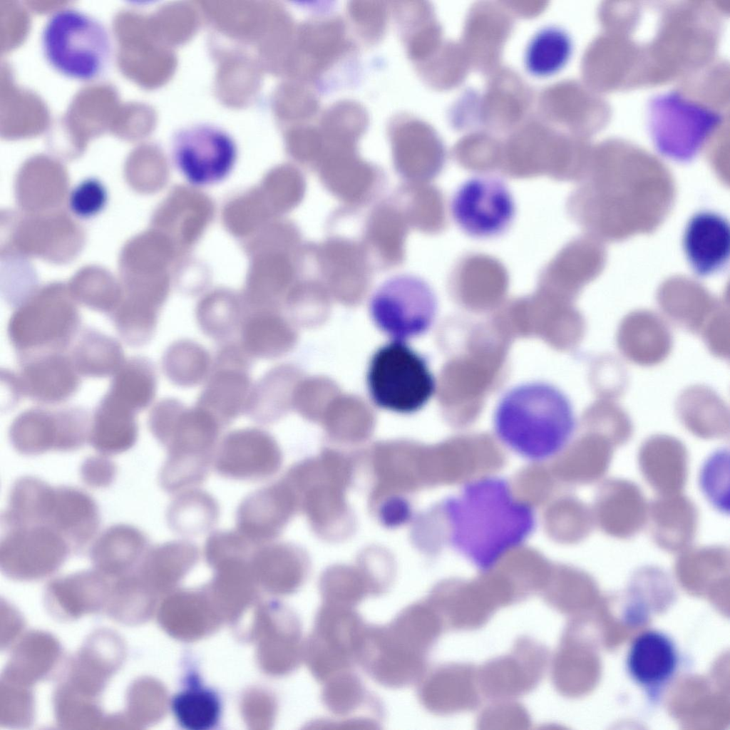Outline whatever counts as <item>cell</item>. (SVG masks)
Masks as SVG:
<instances>
[{
  "label": "cell",
  "mask_w": 730,
  "mask_h": 730,
  "mask_svg": "<svg viewBox=\"0 0 730 730\" xmlns=\"http://www.w3.org/2000/svg\"><path fill=\"white\" fill-rule=\"evenodd\" d=\"M53 490L54 488L34 477L18 480L12 487L4 515L6 527L43 525Z\"/></svg>",
  "instance_id": "f1b7e54d"
},
{
  "label": "cell",
  "mask_w": 730,
  "mask_h": 730,
  "mask_svg": "<svg viewBox=\"0 0 730 730\" xmlns=\"http://www.w3.org/2000/svg\"><path fill=\"white\" fill-rule=\"evenodd\" d=\"M446 510L455 549L480 567L488 568L523 543L535 515L503 480L473 482L449 499Z\"/></svg>",
  "instance_id": "6da1fadb"
},
{
  "label": "cell",
  "mask_w": 730,
  "mask_h": 730,
  "mask_svg": "<svg viewBox=\"0 0 730 730\" xmlns=\"http://www.w3.org/2000/svg\"><path fill=\"white\" fill-rule=\"evenodd\" d=\"M220 297L212 295L203 299L196 309L195 319L205 335L227 342L240 331L246 315L238 303Z\"/></svg>",
  "instance_id": "836d02e7"
},
{
  "label": "cell",
  "mask_w": 730,
  "mask_h": 730,
  "mask_svg": "<svg viewBox=\"0 0 730 730\" xmlns=\"http://www.w3.org/2000/svg\"><path fill=\"white\" fill-rule=\"evenodd\" d=\"M678 664V654L667 634L649 630L638 635L632 643L627 658L628 672L644 688H658L672 678Z\"/></svg>",
  "instance_id": "ffe728a7"
},
{
  "label": "cell",
  "mask_w": 730,
  "mask_h": 730,
  "mask_svg": "<svg viewBox=\"0 0 730 730\" xmlns=\"http://www.w3.org/2000/svg\"><path fill=\"white\" fill-rule=\"evenodd\" d=\"M42 52L57 73L88 82L107 70L113 54L110 34L98 19L73 8L54 11L41 36Z\"/></svg>",
  "instance_id": "277c9868"
},
{
  "label": "cell",
  "mask_w": 730,
  "mask_h": 730,
  "mask_svg": "<svg viewBox=\"0 0 730 730\" xmlns=\"http://www.w3.org/2000/svg\"><path fill=\"white\" fill-rule=\"evenodd\" d=\"M240 334V344L252 359L281 357L292 349L297 339L290 322L269 309H259L246 315Z\"/></svg>",
  "instance_id": "7402d4cb"
},
{
  "label": "cell",
  "mask_w": 730,
  "mask_h": 730,
  "mask_svg": "<svg viewBox=\"0 0 730 730\" xmlns=\"http://www.w3.org/2000/svg\"><path fill=\"white\" fill-rule=\"evenodd\" d=\"M499 440L521 457L544 461L560 453L576 429V417L567 395L556 386L534 381L505 392L493 416Z\"/></svg>",
  "instance_id": "7a4b0ae2"
},
{
  "label": "cell",
  "mask_w": 730,
  "mask_h": 730,
  "mask_svg": "<svg viewBox=\"0 0 730 730\" xmlns=\"http://www.w3.org/2000/svg\"><path fill=\"white\" fill-rule=\"evenodd\" d=\"M136 413L108 394L103 396L91 418L88 441L108 456L132 448L138 436Z\"/></svg>",
  "instance_id": "44dd1931"
},
{
  "label": "cell",
  "mask_w": 730,
  "mask_h": 730,
  "mask_svg": "<svg viewBox=\"0 0 730 730\" xmlns=\"http://www.w3.org/2000/svg\"><path fill=\"white\" fill-rule=\"evenodd\" d=\"M9 529L0 546L1 562L9 570H52L72 550L61 534L46 525H22Z\"/></svg>",
  "instance_id": "2e32d148"
},
{
  "label": "cell",
  "mask_w": 730,
  "mask_h": 730,
  "mask_svg": "<svg viewBox=\"0 0 730 730\" xmlns=\"http://www.w3.org/2000/svg\"><path fill=\"white\" fill-rule=\"evenodd\" d=\"M108 201L106 187L99 180L86 178L73 187L69 196L72 212L81 218H90L100 213Z\"/></svg>",
  "instance_id": "d590c367"
},
{
  "label": "cell",
  "mask_w": 730,
  "mask_h": 730,
  "mask_svg": "<svg viewBox=\"0 0 730 730\" xmlns=\"http://www.w3.org/2000/svg\"><path fill=\"white\" fill-rule=\"evenodd\" d=\"M172 709L178 723L190 730H206L219 721L221 705L218 696L211 690L191 687L176 694Z\"/></svg>",
  "instance_id": "d6a6232c"
},
{
  "label": "cell",
  "mask_w": 730,
  "mask_h": 730,
  "mask_svg": "<svg viewBox=\"0 0 730 730\" xmlns=\"http://www.w3.org/2000/svg\"><path fill=\"white\" fill-rule=\"evenodd\" d=\"M572 48V40L565 31L556 26L545 27L533 36L527 47L526 67L535 75L552 74L566 63Z\"/></svg>",
  "instance_id": "1f68e13d"
},
{
  "label": "cell",
  "mask_w": 730,
  "mask_h": 730,
  "mask_svg": "<svg viewBox=\"0 0 730 730\" xmlns=\"http://www.w3.org/2000/svg\"><path fill=\"white\" fill-rule=\"evenodd\" d=\"M452 218L466 235L476 239L498 237L515 216L514 197L498 177L479 175L462 182L451 197Z\"/></svg>",
  "instance_id": "30bf717a"
},
{
  "label": "cell",
  "mask_w": 730,
  "mask_h": 730,
  "mask_svg": "<svg viewBox=\"0 0 730 730\" xmlns=\"http://www.w3.org/2000/svg\"><path fill=\"white\" fill-rule=\"evenodd\" d=\"M158 378L153 362L145 356H134L113 375L106 393L135 413L153 402Z\"/></svg>",
  "instance_id": "4316f807"
},
{
  "label": "cell",
  "mask_w": 730,
  "mask_h": 730,
  "mask_svg": "<svg viewBox=\"0 0 730 730\" xmlns=\"http://www.w3.org/2000/svg\"><path fill=\"white\" fill-rule=\"evenodd\" d=\"M282 461L281 449L267 431L248 427L229 432L214 459L217 473L226 478L257 481L274 475Z\"/></svg>",
  "instance_id": "4fadbf2b"
},
{
  "label": "cell",
  "mask_w": 730,
  "mask_h": 730,
  "mask_svg": "<svg viewBox=\"0 0 730 730\" xmlns=\"http://www.w3.org/2000/svg\"><path fill=\"white\" fill-rule=\"evenodd\" d=\"M212 366L209 351L188 339L170 344L161 359L164 375L173 384L182 388L196 386L207 379Z\"/></svg>",
  "instance_id": "83f0119b"
},
{
  "label": "cell",
  "mask_w": 730,
  "mask_h": 730,
  "mask_svg": "<svg viewBox=\"0 0 730 730\" xmlns=\"http://www.w3.org/2000/svg\"><path fill=\"white\" fill-rule=\"evenodd\" d=\"M107 456H93L82 464L81 475L83 483L90 487L101 488L108 486L116 475V466Z\"/></svg>",
  "instance_id": "74e56055"
},
{
  "label": "cell",
  "mask_w": 730,
  "mask_h": 730,
  "mask_svg": "<svg viewBox=\"0 0 730 730\" xmlns=\"http://www.w3.org/2000/svg\"><path fill=\"white\" fill-rule=\"evenodd\" d=\"M294 506V493L286 480L259 488L239 505L236 530L256 546L266 544L281 533Z\"/></svg>",
  "instance_id": "9a60e30c"
},
{
  "label": "cell",
  "mask_w": 730,
  "mask_h": 730,
  "mask_svg": "<svg viewBox=\"0 0 730 730\" xmlns=\"http://www.w3.org/2000/svg\"><path fill=\"white\" fill-rule=\"evenodd\" d=\"M370 308L384 331L394 337L408 338L430 328L436 317L437 300L426 281L403 274L379 286L371 297Z\"/></svg>",
  "instance_id": "ba28073f"
},
{
  "label": "cell",
  "mask_w": 730,
  "mask_h": 730,
  "mask_svg": "<svg viewBox=\"0 0 730 730\" xmlns=\"http://www.w3.org/2000/svg\"><path fill=\"white\" fill-rule=\"evenodd\" d=\"M77 309L61 297L43 295L22 306L10 317L7 334L20 359L26 356L65 352L81 331Z\"/></svg>",
  "instance_id": "52a82bcc"
},
{
  "label": "cell",
  "mask_w": 730,
  "mask_h": 730,
  "mask_svg": "<svg viewBox=\"0 0 730 730\" xmlns=\"http://www.w3.org/2000/svg\"><path fill=\"white\" fill-rule=\"evenodd\" d=\"M148 550V540L142 531L128 525H115L96 540L91 553L97 565L114 569L132 565Z\"/></svg>",
  "instance_id": "f546056e"
},
{
  "label": "cell",
  "mask_w": 730,
  "mask_h": 730,
  "mask_svg": "<svg viewBox=\"0 0 730 730\" xmlns=\"http://www.w3.org/2000/svg\"><path fill=\"white\" fill-rule=\"evenodd\" d=\"M367 384L378 406L401 413L422 408L436 388L427 361L401 341L385 344L373 355Z\"/></svg>",
  "instance_id": "8992f818"
},
{
  "label": "cell",
  "mask_w": 730,
  "mask_h": 730,
  "mask_svg": "<svg viewBox=\"0 0 730 730\" xmlns=\"http://www.w3.org/2000/svg\"><path fill=\"white\" fill-rule=\"evenodd\" d=\"M346 13L354 33L363 43L374 46L383 39L391 16L389 3L351 1Z\"/></svg>",
  "instance_id": "e575fe53"
},
{
  "label": "cell",
  "mask_w": 730,
  "mask_h": 730,
  "mask_svg": "<svg viewBox=\"0 0 730 730\" xmlns=\"http://www.w3.org/2000/svg\"><path fill=\"white\" fill-rule=\"evenodd\" d=\"M15 378L23 396L42 406L56 405L78 391L81 376L69 354L50 352L18 359Z\"/></svg>",
  "instance_id": "5bb4252c"
},
{
  "label": "cell",
  "mask_w": 730,
  "mask_h": 730,
  "mask_svg": "<svg viewBox=\"0 0 730 730\" xmlns=\"http://www.w3.org/2000/svg\"><path fill=\"white\" fill-rule=\"evenodd\" d=\"M218 515V504L210 495L189 490H184L172 502L167 518L174 531L185 535H197L210 530Z\"/></svg>",
  "instance_id": "4dcf8cb0"
},
{
  "label": "cell",
  "mask_w": 730,
  "mask_h": 730,
  "mask_svg": "<svg viewBox=\"0 0 730 730\" xmlns=\"http://www.w3.org/2000/svg\"><path fill=\"white\" fill-rule=\"evenodd\" d=\"M172 158L176 168L191 185H217L231 174L237 158V145L226 131L214 125L199 123L178 131L173 139Z\"/></svg>",
  "instance_id": "8fae6325"
},
{
  "label": "cell",
  "mask_w": 730,
  "mask_h": 730,
  "mask_svg": "<svg viewBox=\"0 0 730 730\" xmlns=\"http://www.w3.org/2000/svg\"><path fill=\"white\" fill-rule=\"evenodd\" d=\"M387 134L396 163L413 168L428 162L436 143L428 126L413 115L399 113L387 125Z\"/></svg>",
  "instance_id": "484cf974"
},
{
  "label": "cell",
  "mask_w": 730,
  "mask_h": 730,
  "mask_svg": "<svg viewBox=\"0 0 730 730\" xmlns=\"http://www.w3.org/2000/svg\"><path fill=\"white\" fill-rule=\"evenodd\" d=\"M255 546L237 530L235 531H217L207 539L204 553L209 562L220 563L232 557H241L246 553H252L251 548Z\"/></svg>",
  "instance_id": "8d00e7d4"
},
{
  "label": "cell",
  "mask_w": 730,
  "mask_h": 730,
  "mask_svg": "<svg viewBox=\"0 0 730 730\" xmlns=\"http://www.w3.org/2000/svg\"><path fill=\"white\" fill-rule=\"evenodd\" d=\"M91 418L80 406H35L14 419L9 438L13 447L24 455L75 451L88 441Z\"/></svg>",
  "instance_id": "9c48e42d"
},
{
  "label": "cell",
  "mask_w": 730,
  "mask_h": 730,
  "mask_svg": "<svg viewBox=\"0 0 730 730\" xmlns=\"http://www.w3.org/2000/svg\"><path fill=\"white\" fill-rule=\"evenodd\" d=\"M148 425L168 452L160 473L164 483L181 489L206 478L223 428L211 413L197 406L187 407L177 399L165 398L150 410Z\"/></svg>",
  "instance_id": "3957f363"
},
{
  "label": "cell",
  "mask_w": 730,
  "mask_h": 730,
  "mask_svg": "<svg viewBox=\"0 0 730 730\" xmlns=\"http://www.w3.org/2000/svg\"><path fill=\"white\" fill-rule=\"evenodd\" d=\"M252 358L240 343L227 341L216 354L206 384L195 406L225 427L245 413L252 384Z\"/></svg>",
  "instance_id": "7c38bea8"
},
{
  "label": "cell",
  "mask_w": 730,
  "mask_h": 730,
  "mask_svg": "<svg viewBox=\"0 0 730 730\" xmlns=\"http://www.w3.org/2000/svg\"><path fill=\"white\" fill-rule=\"evenodd\" d=\"M647 115L655 148L677 162L694 158L722 121L718 110L677 91L654 96Z\"/></svg>",
  "instance_id": "5b68a950"
},
{
  "label": "cell",
  "mask_w": 730,
  "mask_h": 730,
  "mask_svg": "<svg viewBox=\"0 0 730 730\" xmlns=\"http://www.w3.org/2000/svg\"><path fill=\"white\" fill-rule=\"evenodd\" d=\"M682 246L687 260L699 276L721 270L730 253V228L727 220L711 211L694 214L684 229Z\"/></svg>",
  "instance_id": "e0dca14e"
},
{
  "label": "cell",
  "mask_w": 730,
  "mask_h": 730,
  "mask_svg": "<svg viewBox=\"0 0 730 730\" xmlns=\"http://www.w3.org/2000/svg\"><path fill=\"white\" fill-rule=\"evenodd\" d=\"M297 376V370L288 364L271 368L252 385L245 413L261 424L279 421L292 406Z\"/></svg>",
  "instance_id": "603a6c76"
},
{
  "label": "cell",
  "mask_w": 730,
  "mask_h": 730,
  "mask_svg": "<svg viewBox=\"0 0 730 730\" xmlns=\"http://www.w3.org/2000/svg\"><path fill=\"white\" fill-rule=\"evenodd\" d=\"M45 525L61 534L72 550H78L94 537L99 525L98 509L83 490L56 487Z\"/></svg>",
  "instance_id": "d6986e66"
},
{
  "label": "cell",
  "mask_w": 730,
  "mask_h": 730,
  "mask_svg": "<svg viewBox=\"0 0 730 730\" xmlns=\"http://www.w3.org/2000/svg\"><path fill=\"white\" fill-rule=\"evenodd\" d=\"M69 354L80 376L103 378L114 375L125 361L121 344L92 327L81 330Z\"/></svg>",
  "instance_id": "cb8c5ba5"
},
{
  "label": "cell",
  "mask_w": 730,
  "mask_h": 730,
  "mask_svg": "<svg viewBox=\"0 0 730 730\" xmlns=\"http://www.w3.org/2000/svg\"><path fill=\"white\" fill-rule=\"evenodd\" d=\"M369 125V113L359 102L344 99L332 103L321 113L317 125L324 143V155L354 150Z\"/></svg>",
  "instance_id": "d4e9b609"
},
{
  "label": "cell",
  "mask_w": 730,
  "mask_h": 730,
  "mask_svg": "<svg viewBox=\"0 0 730 730\" xmlns=\"http://www.w3.org/2000/svg\"><path fill=\"white\" fill-rule=\"evenodd\" d=\"M303 46L307 56L306 74L317 83L325 75L354 53L346 22L337 15L318 16L304 30Z\"/></svg>",
  "instance_id": "ac0fdd59"
}]
</instances>
